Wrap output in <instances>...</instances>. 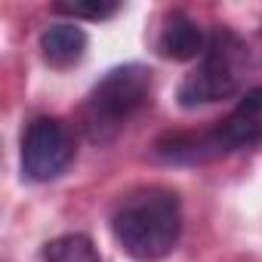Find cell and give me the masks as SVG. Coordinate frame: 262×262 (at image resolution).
<instances>
[{"mask_svg": "<svg viewBox=\"0 0 262 262\" xmlns=\"http://www.w3.org/2000/svg\"><path fill=\"white\" fill-rule=\"evenodd\" d=\"M111 231L120 250L136 262H158L170 256L182 234L179 194L161 185L129 191L111 216Z\"/></svg>", "mask_w": 262, "mask_h": 262, "instance_id": "cell-1", "label": "cell"}, {"mask_svg": "<svg viewBox=\"0 0 262 262\" xmlns=\"http://www.w3.org/2000/svg\"><path fill=\"white\" fill-rule=\"evenodd\" d=\"M151 96V71L145 65L111 68L86 96L80 123L93 145H108L126 120L133 117Z\"/></svg>", "mask_w": 262, "mask_h": 262, "instance_id": "cell-2", "label": "cell"}, {"mask_svg": "<svg viewBox=\"0 0 262 262\" xmlns=\"http://www.w3.org/2000/svg\"><path fill=\"white\" fill-rule=\"evenodd\" d=\"M256 145H262V86L247 90L241 105L213 129L198 136H167L158 145V151L173 164H201Z\"/></svg>", "mask_w": 262, "mask_h": 262, "instance_id": "cell-3", "label": "cell"}, {"mask_svg": "<svg viewBox=\"0 0 262 262\" xmlns=\"http://www.w3.org/2000/svg\"><path fill=\"white\" fill-rule=\"evenodd\" d=\"M250 71V50L247 43L222 28L213 31L207 40L204 56L198 59V65L182 77L179 83V105L182 108H198V105H213L222 99H231L234 93H241L244 80Z\"/></svg>", "mask_w": 262, "mask_h": 262, "instance_id": "cell-4", "label": "cell"}, {"mask_svg": "<svg viewBox=\"0 0 262 262\" xmlns=\"http://www.w3.org/2000/svg\"><path fill=\"white\" fill-rule=\"evenodd\" d=\"M74 161V139L56 117H34L22 133V176L28 182H53Z\"/></svg>", "mask_w": 262, "mask_h": 262, "instance_id": "cell-5", "label": "cell"}, {"mask_svg": "<svg viewBox=\"0 0 262 262\" xmlns=\"http://www.w3.org/2000/svg\"><path fill=\"white\" fill-rule=\"evenodd\" d=\"M207 34L201 31V25L185 16V13H173L158 37V50L161 56L173 59V62H191V59H201L204 50H207Z\"/></svg>", "mask_w": 262, "mask_h": 262, "instance_id": "cell-6", "label": "cell"}, {"mask_svg": "<svg viewBox=\"0 0 262 262\" xmlns=\"http://www.w3.org/2000/svg\"><path fill=\"white\" fill-rule=\"evenodd\" d=\"M43 62L53 68H71L86 56V31L74 22H56L40 34Z\"/></svg>", "mask_w": 262, "mask_h": 262, "instance_id": "cell-7", "label": "cell"}, {"mask_svg": "<svg viewBox=\"0 0 262 262\" xmlns=\"http://www.w3.org/2000/svg\"><path fill=\"white\" fill-rule=\"evenodd\" d=\"M43 262H102L96 244L86 234H62L43 247Z\"/></svg>", "mask_w": 262, "mask_h": 262, "instance_id": "cell-8", "label": "cell"}, {"mask_svg": "<svg viewBox=\"0 0 262 262\" xmlns=\"http://www.w3.org/2000/svg\"><path fill=\"white\" fill-rule=\"evenodd\" d=\"M117 10H120L117 0H59V4H53V13L68 16L71 22H77V19L102 22V19H111Z\"/></svg>", "mask_w": 262, "mask_h": 262, "instance_id": "cell-9", "label": "cell"}]
</instances>
